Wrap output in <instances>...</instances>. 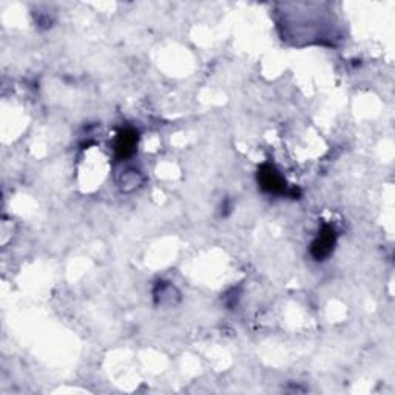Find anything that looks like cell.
Here are the masks:
<instances>
[{"label": "cell", "instance_id": "cell-1", "mask_svg": "<svg viewBox=\"0 0 395 395\" xmlns=\"http://www.w3.org/2000/svg\"><path fill=\"white\" fill-rule=\"evenodd\" d=\"M335 241H337V235L335 230L332 227H324L323 230L318 233V237L315 238V241L312 242L310 247V253L317 261H323L324 258L332 253L335 247Z\"/></svg>", "mask_w": 395, "mask_h": 395}, {"label": "cell", "instance_id": "cell-2", "mask_svg": "<svg viewBox=\"0 0 395 395\" xmlns=\"http://www.w3.org/2000/svg\"><path fill=\"white\" fill-rule=\"evenodd\" d=\"M258 184L261 189L269 193H283L286 190V181L281 176V173L274 165H262L258 171Z\"/></svg>", "mask_w": 395, "mask_h": 395}, {"label": "cell", "instance_id": "cell-3", "mask_svg": "<svg viewBox=\"0 0 395 395\" xmlns=\"http://www.w3.org/2000/svg\"><path fill=\"white\" fill-rule=\"evenodd\" d=\"M136 145H137V133L136 131L131 130V128L122 130L121 133L117 135L116 145H115L116 155L119 156L121 159L130 158L136 151Z\"/></svg>", "mask_w": 395, "mask_h": 395}]
</instances>
